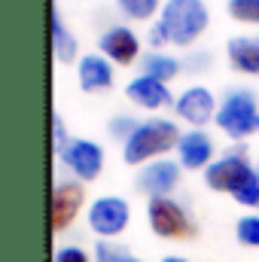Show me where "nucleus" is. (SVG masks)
Masks as SVG:
<instances>
[{
  "mask_svg": "<svg viewBox=\"0 0 259 262\" xmlns=\"http://www.w3.org/2000/svg\"><path fill=\"white\" fill-rule=\"evenodd\" d=\"M125 95H128L137 107H146V110H159V107L171 104V92L165 89V82H159V79H153V76H137V79H131L128 89H125Z\"/></svg>",
  "mask_w": 259,
  "mask_h": 262,
  "instance_id": "obj_13",
  "label": "nucleus"
},
{
  "mask_svg": "<svg viewBox=\"0 0 259 262\" xmlns=\"http://www.w3.org/2000/svg\"><path fill=\"white\" fill-rule=\"evenodd\" d=\"M177 152H180V165L183 168H210L213 162H210V156H213V143H210V137L204 134V131H186L183 137H180V143H177Z\"/></svg>",
  "mask_w": 259,
  "mask_h": 262,
  "instance_id": "obj_11",
  "label": "nucleus"
},
{
  "mask_svg": "<svg viewBox=\"0 0 259 262\" xmlns=\"http://www.w3.org/2000/svg\"><path fill=\"white\" fill-rule=\"evenodd\" d=\"M52 52L61 64H70L76 58V40L73 34H67V28L61 25V15L58 9H52Z\"/></svg>",
  "mask_w": 259,
  "mask_h": 262,
  "instance_id": "obj_16",
  "label": "nucleus"
},
{
  "mask_svg": "<svg viewBox=\"0 0 259 262\" xmlns=\"http://www.w3.org/2000/svg\"><path fill=\"white\" fill-rule=\"evenodd\" d=\"M116 3L128 18H137V21H146L159 9V0H116Z\"/></svg>",
  "mask_w": 259,
  "mask_h": 262,
  "instance_id": "obj_19",
  "label": "nucleus"
},
{
  "mask_svg": "<svg viewBox=\"0 0 259 262\" xmlns=\"http://www.w3.org/2000/svg\"><path fill=\"white\" fill-rule=\"evenodd\" d=\"M52 140H55V149H64L67 146V137H64V122L58 113H52Z\"/></svg>",
  "mask_w": 259,
  "mask_h": 262,
  "instance_id": "obj_24",
  "label": "nucleus"
},
{
  "mask_svg": "<svg viewBox=\"0 0 259 262\" xmlns=\"http://www.w3.org/2000/svg\"><path fill=\"white\" fill-rule=\"evenodd\" d=\"M149 43H153V46H165V43H168V34L162 31V25H153V31H149Z\"/></svg>",
  "mask_w": 259,
  "mask_h": 262,
  "instance_id": "obj_25",
  "label": "nucleus"
},
{
  "mask_svg": "<svg viewBox=\"0 0 259 262\" xmlns=\"http://www.w3.org/2000/svg\"><path fill=\"white\" fill-rule=\"evenodd\" d=\"M55 262H89V256H85V250H79V247H61V250L55 253Z\"/></svg>",
  "mask_w": 259,
  "mask_h": 262,
  "instance_id": "obj_23",
  "label": "nucleus"
},
{
  "mask_svg": "<svg viewBox=\"0 0 259 262\" xmlns=\"http://www.w3.org/2000/svg\"><path fill=\"white\" fill-rule=\"evenodd\" d=\"M177 183H180V165H174V162H153L137 177V189L153 198H168V192Z\"/></svg>",
  "mask_w": 259,
  "mask_h": 262,
  "instance_id": "obj_9",
  "label": "nucleus"
},
{
  "mask_svg": "<svg viewBox=\"0 0 259 262\" xmlns=\"http://www.w3.org/2000/svg\"><path fill=\"white\" fill-rule=\"evenodd\" d=\"M95 262H140L134 253H128L125 247H116V244H107L101 241L95 247Z\"/></svg>",
  "mask_w": 259,
  "mask_h": 262,
  "instance_id": "obj_20",
  "label": "nucleus"
},
{
  "mask_svg": "<svg viewBox=\"0 0 259 262\" xmlns=\"http://www.w3.org/2000/svg\"><path fill=\"white\" fill-rule=\"evenodd\" d=\"M101 49H104V55L113 58L116 64H131V61L137 58V52H140V43H137V37H134L131 28L116 25V28H110V31L101 37Z\"/></svg>",
  "mask_w": 259,
  "mask_h": 262,
  "instance_id": "obj_12",
  "label": "nucleus"
},
{
  "mask_svg": "<svg viewBox=\"0 0 259 262\" xmlns=\"http://www.w3.org/2000/svg\"><path fill=\"white\" fill-rule=\"evenodd\" d=\"M177 73H180V61L177 58H168V55H159V52L143 58V76H153V79L165 82V79H171Z\"/></svg>",
  "mask_w": 259,
  "mask_h": 262,
  "instance_id": "obj_17",
  "label": "nucleus"
},
{
  "mask_svg": "<svg viewBox=\"0 0 259 262\" xmlns=\"http://www.w3.org/2000/svg\"><path fill=\"white\" fill-rule=\"evenodd\" d=\"M180 137L183 134H180V128L174 122H168V119H149V122L137 125V131L125 140L122 156H125L128 165H140V162H146L153 156H162L171 146H177Z\"/></svg>",
  "mask_w": 259,
  "mask_h": 262,
  "instance_id": "obj_2",
  "label": "nucleus"
},
{
  "mask_svg": "<svg viewBox=\"0 0 259 262\" xmlns=\"http://www.w3.org/2000/svg\"><path fill=\"white\" fill-rule=\"evenodd\" d=\"M217 125L235 140H244L259 131V107L253 92L247 89H235L223 98L220 110H217Z\"/></svg>",
  "mask_w": 259,
  "mask_h": 262,
  "instance_id": "obj_3",
  "label": "nucleus"
},
{
  "mask_svg": "<svg viewBox=\"0 0 259 262\" xmlns=\"http://www.w3.org/2000/svg\"><path fill=\"white\" fill-rule=\"evenodd\" d=\"M110 128H113V137H125V140H128L131 134L137 131V122L125 116V119H113V125H110Z\"/></svg>",
  "mask_w": 259,
  "mask_h": 262,
  "instance_id": "obj_22",
  "label": "nucleus"
},
{
  "mask_svg": "<svg viewBox=\"0 0 259 262\" xmlns=\"http://www.w3.org/2000/svg\"><path fill=\"white\" fill-rule=\"evenodd\" d=\"M61 159L79 180H95L104 168V149L92 140H67V146L61 149Z\"/></svg>",
  "mask_w": 259,
  "mask_h": 262,
  "instance_id": "obj_7",
  "label": "nucleus"
},
{
  "mask_svg": "<svg viewBox=\"0 0 259 262\" xmlns=\"http://www.w3.org/2000/svg\"><path fill=\"white\" fill-rule=\"evenodd\" d=\"M210 15L204 0H168L162 6V31L168 34V43L174 46H189L192 40H198L207 28Z\"/></svg>",
  "mask_w": 259,
  "mask_h": 262,
  "instance_id": "obj_1",
  "label": "nucleus"
},
{
  "mask_svg": "<svg viewBox=\"0 0 259 262\" xmlns=\"http://www.w3.org/2000/svg\"><path fill=\"white\" fill-rule=\"evenodd\" d=\"M229 15L244 25H259V0H229Z\"/></svg>",
  "mask_w": 259,
  "mask_h": 262,
  "instance_id": "obj_18",
  "label": "nucleus"
},
{
  "mask_svg": "<svg viewBox=\"0 0 259 262\" xmlns=\"http://www.w3.org/2000/svg\"><path fill=\"white\" fill-rule=\"evenodd\" d=\"M79 85L82 92H104L113 85V67L107 58L98 55H85L79 58Z\"/></svg>",
  "mask_w": 259,
  "mask_h": 262,
  "instance_id": "obj_14",
  "label": "nucleus"
},
{
  "mask_svg": "<svg viewBox=\"0 0 259 262\" xmlns=\"http://www.w3.org/2000/svg\"><path fill=\"white\" fill-rule=\"evenodd\" d=\"M177 116L189 125H204L207 119H217V101L204 85H189L177 98Z\"/></svg>",
  "mask_w": 259,
  "mask_h": 262,
  "instance_id": "obj_8",
  "label": "nucleus"
},
{
  "mask_svg": "<svg viewBox=\"0 0 259 262\" xmlns=\"http://www.w3.org/2000/svg\"><path fill=\"white\" fill-rule=\"evenodd\" d=\"M128 220H131V207H128L125 198L104 195L89 207V226H92L95 235H101V238L119 235V232L128 226Z\"/></svg>",
  "mask_w": 259,
  "mask_h": 262,
  "instance_id": "obj_6",
  "label": "nucleus"
},
{
  "mask_svg": "<svg viewBox=\"0 0 259 262\" xmlns=\"http://www.w3.org/2000/svg\"><path fill=\"white\" fill-rule=\"evenodd\" d=\"M162 262H186V259H180V256H165Z\"/></svg>",
  "mask_w": 259,
  "mask_h": 262,
  "instance_id": "obj_26",
  "label": "nucleus"
},
{
  "mask_svg": "<svg viewBox=\"0 0 259 262\" xmlns=\"http://www.w3.org/2000/svg\"><path fill=\"white\" fill-rule=\"evenodd\" d=\"M253 177H256V168H250L244 152H229V156H223L220 162H213L204 171V183L213 192H229L232 198L238 195Z\"/></svg>",
  "mask_w": 259,
  "mask_h": 262,
  "instance_id": "obj_4",
  "label": "nucleus"
},
{
  "mask_svg": "<svg viewBox=\"0 0 259 262\" xmlns=\"http://www.w3.org/2000/svg\"><path fill=\"white\" fill-rule=\"evenodd\" d=\"M149 229L159 238H192L195 235V226L189 223L186 210L171 198L149 201Z\"/></svg>",
  "mask_w": 259,
  "mask_h": 262,
  "instance_id": "obj_5",
  "label": "nucleus"
},
{
  "mask_svg": "<svg viewBox=\"0 0 259 262\" xmlns=\"http://www.w3.org/2000/svg\"><path fill=\"white\" fill-rule=\"evenodd\" d=\"M79 207H82V186L79 183H58L52 192V229L64 232L76 220Z\"/></svg>",
  "mask_w": 259,
  "mask_h": 262,
  "instance_id": "obj_10",
  "label": "nucleus"
},
{
  "mask_svg": "<svg viewBox=\"0 0 259 262\" xmlns=\"http://www.w3.org/2000/svg\"><path fill=\"white\" fill-rule=\"evenodd\" d=\"M256 174H259V168H256Z\"/></svg>",
  "mask_w": 259,
  "mask_h": 262,
  "instance_id": "obj_27",
  "label": "nucleus"
},
{
  "mask_svg": "<svg viewBox=\"0 0 259 262\" xmlns=\"http://www.w3.org/2000/svg\"><path fill=\"white\" fill-rule=\"evenodd\" d=\"M235 235L241 244L247 247H259V216H241L235 226Z\"/></svg>",
  "mask_w": 259,
  "mask_h": 262,
  "instance_id": "obj_21",
  "label": "nucleus"
},
{
  "mask_svg": "<svg viewBox=\"0 0 259 262\" xmlns=\"http://www.w3.org/2000/svg\"><path fill=\"white\" fill-rule=\"evenodd\" d=\"M229 61L238 73H247V76L259 73V40H247V37L229 40Z\"/></svg>",
  "mask_w": 259,
  "mask_h": 262,
  "instance_id": "obj_15",
  "label": "nucleus"
}]
</instances>
